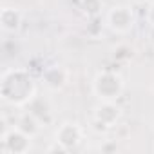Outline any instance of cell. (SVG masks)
Segmentation results:
<instances>
[{"label":"cell","mask_w":154,"mask_h":154,"mask_svg":"<svg viewBox=\"0 0 154 154\" xmlns=\"http://www.w3.org/2000/svg\"><path fill=\"white\" fill-rule=\"evenodd\" d=\"M80 8L87 18H96L103 11V0H80Z\"/></svg>","instance_id":"cell-10"},{"label":"cell","mask_w":154,"mask_h":154,"mask_svg":"<svg viewBox=\"0 0 154 154\" xmlns=\"http://www.w3.org/2000/svg\"><path fill=\"white\" fill-rule=\"evenodd\" d=\"M132 2H136V4H145V2H149V0H132Z\"/></svg>","instance_id":"cell-15"},{"label":"cell","mask_w":154,"mask_h":154,"mask_svg":"<svg viewBox=\"0 0 154 154\" xmlns=\"http://www.w3.org/2000/svg\"><path fill=\"white\" fill-rule=\"evenodd\" d=\"M147 22L154 27V0L150 2V6H149V9H147Z\"/></svg>","instance_id":"cell-13"},{"label":"cell","mask_w":154,"mask_h":154,"mask_svg":"<svg viewBox=\"0 0 154 154\" xmlns=\"http://www.w3.org/2000/svg\"><path fill=\"white\" fill-rule=\"evenodd\" d=\"M22 26V13L17 8H2L0 11V27H2L6 33H15L18 31Z\"/></svg>","instance_id":"cell-8"},{"label":"cell","mask_w":154,"mask_h":154,"mask_svg":"<svg viewBox=\"0 0 154 154\" xmlns=\"http://www.w3.org/2000/svg\"><path fill=\"white\" fill-rule=\"evenodd\" d=\"M0 143H2V154H26L31 150L33 138L26 134L22 129L13 127V129L4 131Z\"/></svg>","instance_id":"cell-3"},{"label":"cell","mask_w":154,"mask_h":154,"mask_svg":"<svg viewBox=\"0 0 154 154\" xmlns=\"http://www.w3.org/2000/svg\"><path fill=\"white\" fill-rule=\"evenodd\" d=\"M123 78L114 71H100L93 80V94L100 102H116L123 94Z\"/></svg>","instance_id":"cell-2"},{"label":"cell","mask_w":154,"mask_h":154,"mask_svg":"<svg viewBox=\"0 0 154 154\" xmlns=\"http://www.w3.org/2000/svg\"><path fill=\"white\" fill-rule=\"evenodd\" d=\"M54 140L60 145H63L67 150H72V149H76L82 143V140H84V129L76 122H63L56 129Z\"/></svg>","instance_id":"cell-5"},{"label":"cell","mask_w":154,"mask_h":154,"mask_svg":"<svg viewBox=\"0 0 154 154\" xmlns=\"http://www.w3.org/2000/svg\"><path fill=\"white\" fill-rule=\"evenodd\" d=\"M36 82L27 69L13 67L2 72L0 98L11 107H27L36 98Z\"/></svg>","instance_id":"cell-1"},{"label":"cell","mask_w":154,"mask_h":154,"mask_svg":"<svg viewBox=\"0 0 154 154\" xmlns=\"http://www.w3.org/2000/svg\"><path fill=\"white\" fill-rule=\"evenodd\" d=\"M100 33H102V20H100V17H96V18H89V24H87V35L93 36V38H96V36H100Z\"/></svg>","instance_id":"cell-12"},{"label":"cell","mask_w":154,"mask_h":154,"mask_svg":"<svg viewBox=\"0 0 154 154\" xmlns=\"http://www.w3.org/2000/svg\"><path fill=\"white\" fill-rule=\"evenodd\" d=\"M67 80H69V72H67V69L62 67V65L47 67V69L42 72V82H44V85H45L49 91H62V89L67 85Z\"/></svg>","instance_id":"cell-6"},{"label":"cell","mask_w":154,"mask_h":154,"mask_svg":"<svg viewBox=\"0 0 154 154\" xmlns=\"http://www.w3.org/2000/svg\"><path fill=\"white\" fill-rule=\"evenodd\" d=\"M114 58H116L118 62H127V60L132 58V49H131L129 45L122 44V45H118V47L114 49Z\"/></svg>","instance_id":"cell-11"},{"label":"cell","mask_w":154,"mask_h":154,"mask_svg":"<svg viewBox=\"0 0 154 154\" xmlns=\"http://www.w3.org/2000/svg\"><path fill=\"white\" fill-rule=\"evenodd\" d=\"M107 27L116 35H127L134 26V15L129 6H114L105 17Z\"/></svg>","instance_id":"cell-4"},{"label":"cell","mask_w":154,"mask_h":154,"mask_svg":"<svg viewBox=\"0 0 154 154\" xmlns=\"http://www.w3.org/2000/svg\"><path fill=\"white\" fill-rule=\"evenodd\" d=\"M102 150H116V143H105L102 147Z\"/></svg>","instance_id":"cell-14"},{"label":"cell","mask_w":154,"mask_h":154,"mask_svg":"<svg viewBox=\"0 0 154 154\" xmlns=\"http://www.w3.org/2000/svg\"><path fill=\"white\" fill-rule=\"evenodd\" d=\"M93 118L112 129L122 118V109H120V105L116 102H100L96 105V109H94V116Z\"/></svg>","instance_id":"cell-7"},{"label":"cell","mask_w":154,"mask_h":154,"mask_svg":"<svg viewBox=\"0 0 154 154\" xmlns=\"http://www.w3.org/2000/svg\"><path fill=\"white\" fill-rule=\"evenodd\" d=\"M18 129H22L26 134H29L31 138H35L40 129H42V122L33 114V112H24L20 118H18V123H17Z\"/></svg>","instance_id":"cell-9"}]
</instances>
